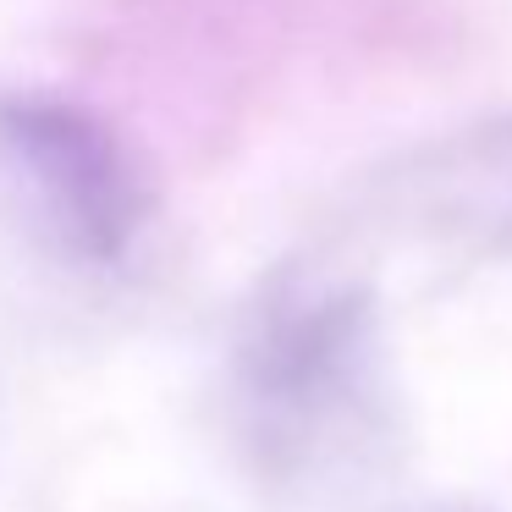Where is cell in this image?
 Listing matches in <instances>:
<instances>
[{"label": "cell", "instance_id": "obj_1", "mask_svg": "<svg viewBox=\"0 0 512 512\" xmlns=\"http://www.w3.org/2000/svg\"><path fill=\"white\" fill-rule=\"evenodd\" d=\"M380 336L358 287L309 270L276 276L232 347L237 430L276 479H314L375 435Z\"/></svg>", "mask_w": 512, "mask_h": 512}, {"label": "cell", "instance_id": "obj_2", "mask_svg": "<svg viewBox=\"0 0 512 512\" xmlns=\"http://www.w3.org/2000/svg\"><path fill=\"white\" fill-rule=\"evenodd\" d=\"M0 188L50 254L94 276L133 270L155 226L127 138L56 89H0Z\"/></svg>", "mask_w": 512, "mask_h": 512}, {"label": "cell", "instance_id": "obj_3", "mask_svg": "<svg viewBox=\"0 0 512 512\" xmlns=\"http://www.w3.org/2000/svg\"><path fill=\"white\" fill-rule=\"evenodd\" d=\"M402 215L479 248H512V116L441 138L408 155L386 182Z\"/></svg>", "mask_w": 512, "mask_h": 512}]
</instances>
